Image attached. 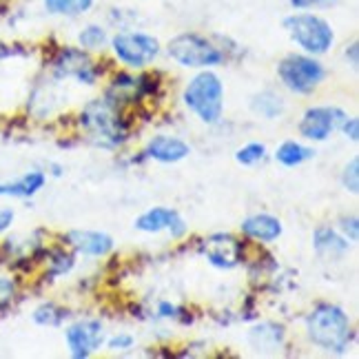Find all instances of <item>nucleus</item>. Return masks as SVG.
<instances>
[{
    "label": "nucleus",
    "mask_w": 359,
    "mask_h": 359,
    "mask_svg": "<svg viewBox=\"0 0 359 359\" xmlns=\"http://www.w3.org/2000/svg\"><path fill=\"white\" fill-rule=\"evenodd\" d=\"M43 262H45V278L58 280V278H65V275L72 273V269L76 264V255L65 251V248H47Z\"/></svg>",
    "instance_id": "obj_24"
},
{
    "label": "nucleus",
    "mask_w": 359,
    "mask_h": 359,
    "mask_svg": "<svg viewBox=\"0 0 359 359\" xmlns=\"http://www.w3.org/2000/svg\"><path fill=\"white\" fill-rule=\"evenodd\" d=\"M344 58H346V62L353 69L359 67V43L357 40H351V45H346V49H344Z\"/></svg>",
    "instance_id": "obj_36"
},
{
    "label": "nucleus",
    "mask_w": 359,
    "mask_h": 359,
    "mask_svg": "<svg viewBox=\"0 0 359 359\" xmlns=\"http://www.w3.org/2000/svg\"><path fill=\"white\" fill-rule=\"evenodd\" d=\"M304 326L313 346L330 355H344L355 339L348 313L330 302H320L313 306Z\"/></svg>",
    "instance_id": "obj_2"
},
{
    "label": "nucleus",
    "mask_w": 359,
    "mask_h": 359,
    "mask_svg": "<svg viewBox=\"0 0 359 359\" xmlns=\"http://www.w3.org/2000/svg\"><path fill=\"white\" fill-rule=\"evenodd\" d=\"M142 156L147 160H156L160 164H175V162H182L191 156V147H189V142L182 140V137L160 133L147 142Z\"/></svg>",
    "instance_id": "obj_15"
},
{
    "label": "nucleus",
    "mask_w": 359,
    "mask_h": 359,
    "mask_svg": "<svg viewBox=\"0 0 359 359\" xmlns=\"http://www.w3.org/2000/svg\"><path fill=\"white\" fill-rule=\"evenodd\" d=\"M47 184V171L32 169L18 175L16 180L0 182V200H32Z\"/></svg>",
    "instance_id": "obj_16"
},
{
    "label": "nucleus",
    "mask_w": 359,
    "mask_h": 359,
    "mask_svg": "<svg viewBox=\"0 0 359 359\" xmlns=\"http://www.w3.org/2000/svg\"><path fill=\"white\" fill-rule=\"evenodd\" d=\"M346 118L348 114L335 104H317L304 111L297 131L309 142H326L335 131H339Z\"/></svg>",
    "instance_id": "obj_11"
},
{
    "label": "nucleus",
    "mask_w": 359,
    "mask_h": 359,
    "mask_svg": "<svg viewBox=\"0 0 359 359\" xmlns=\"http://www.w3.org/2000/svg\"><path fill=\"white\" fill-rule=\"evenodd\" d=\"M200 253L219 271L238 269L246 259V244L233 233H211L200 240Z\"/></svg>",
    "instance_id": "obj_10"
},
{
    "label": "nucleus",
    "mask_w": 359,
    "mask_h": 359,
    "mask_svg": "<svg viewBox=\"0 0 359 359\" xmlns=\"http://www.w3.org/2000/svg\"><path fill=\"white\" fill-rule=\"evenodd\" d=\"M248 344L257 353L273 355L286 346V328L278 322H259L248 330Z\"/></svg>",
    "instance_id": "obj_18"
},
{
    "label": "nucleus",
    "mask_w": 359,
    "mask_h": 359,
    "mask_svg": "<svg viewBox=\"0 0 359 359\" xmlns=\"http://www.w3.org/2000/svg\"><path fill=\"white\" fill-rule=\"evenodd\" d=\"M107 341V348L109 351H114V353H127V351H131L133 348V337L131 335H127V333H118V335H114V337H109V339H104Z\"/></svg>",
    "instance_id": "obj_32"
},
{
    "label": "nucleus",
    "mask_w": 359,
    "mask_h": 359,
    "mask_svg": "<svg viewBox=\"0 0 359 359\" xmlns=\"http://www.w3.org/2000/svg\"><path fill=\"white\" fill-rule=\"evenodd\" d=\"M67 309L58 306L56 302H43L32 311V322L43 328H60L67 320Z\"/></svg>",
    "instance_id": "obj_25"
},
{
    "label": "nucleus",
    "mask_w": 359,
    "mask_h": 359,
    "mask_svg": "<svg viewBox=\"0 0 359 359\" xmlns=\"http://www.w3.org/2000/svg\"><path fill=\"white\" fill-rule=\"evenodd\" d=\"M47 67L53 80H67L74 78L80 85L93 87L98 78L102 76V67L93 58V53L80 49L78 45H62L56 47L47 60Z\"/></svg>",
    "instance_id": "obj_8"
},
{
    "label": "nucleus",
    "mask_w": 359,
    "mask_h": 359,
    "mask_svg": "<svg viewBox=\"0 0 359 359\" xmlns=\"http://www.w3.org/2000/svg\"><path fill=\"white\" fill-rule=\"evenodd\" d=\"M65 341L74 359H89L104 344V326L100 320H80L65 328Z\"/></svg>",
    "instance_id": "obj_12"
},
{
    "label": "nucleus",
    "mask_w": 359,
    "mask_h": 359,
    "mask_svg": "<svg viewBox=\"0 0 359 359\" xmlns=\"http://www.w3.org/2000/svg\"><path fill=\"white\" fill-rule=\"evenodd\" d=\"M20 295V282L18 278L7 273H0V313H5Z\"/></svg>",
    "instance_id": "obj_27"
},
{
    "label": "nucleus",
    "mask_w": 359,
    "mask_h": 359,
    "mask_svg": "<svg viewBox=\"0 0 359 359\" xmlns=\"http://www.w3.org/2000/svg\"><path fill=\"white\" fill-rule=\"evenodd\" d=\"M240 231L246 240H253L257 244H271L282 238L284 226L280 217H275L271 213H255L242 219Z\"/></svg>",
    "instance_id": "obj_17"
},
{
    "label": "nucleus",
    "mask_w": 359,
    "mask_h": 359,
    "mask_svg": "<svg viewBox=\"0 0 359 359\" xmlns=\"http://www.w3.org/2000/svg\"><path fill=\"white\" fill-rule=\"evenodd\" d=\"M78 127L93 147L114 151L129 140L131 124L124 118L122 109L109 102L102 95V98H93L82 107L78 116Z\"/></svg>",
    "instance_id": "obj_1"
},
{
    "label": "nucleus",
    "mask_w": 359,
    "mask_h": 359,
    "mask_svg": "<svg viewBox=\"0 0 359 359\" xmlns=\"http://www.w3.org/2000/svg\"><path fill=\"white\" fill-rule=\"evenodd\" d=\"M137 18H140V13L133 7H111L107 11V27H111V29L120 32V29H135L137 27Z\"/></svg>",
    "instance_id": "obj_26"
},
{
    "label": "nucleus",
    "mask_w": 359,
    "mask_h": 359,
    "mask_svg": "<svg viewBox=\"0 0 359 359\" xmlns=\"http://www.w3.org/2000/svg\"><path fill=\"white\" fill-rule=\"evenodd\" d=\"M182 102L204 124H217L224 116V82L213 69H200L182 91Z\"/></svg>",
    "instance_id": "obj_5"
},
{
    "label": "nucleus",
    "mask_w": 359,
    "mask_h": 359,
    "mask_svg": "<svg viewBox=\"0 0 359 359\" xmlns=\"http://www.w3.org/2000/svg\"><path fill=\"white\" fill-rule=\"evenodd\" d=\"M291 43L309 56L322 58L335 47V27L317 11H291L282 20Z\"/></svg>",
    "instance_id": "obj_4"
},
{
    "label": "nucleus",
    "mask_w": 359,
    "mask_h": 359,
    "mask_svg": "<svg viewBox=\"0 0 359 359\" xmlns=\"http://www.w3.org/2000/svg\"><path fill=\"white\" fill-rule=\"evenodd\" d=\"M43 9L56 18H82L95 9L98 0H40Z\"/></svg>",
    "instance_id": "obj_21"
},
{
    "label": "nucleus",
    "mask_w": 359,
    "mask_h": 359,
    "mask_svg": "<svg viewBox=\"0 0 359 359\" xmlns=\"http://www.w3.org/2000/svg\"><path fill=\"white\" fill-rule=\"evenodd\" d=\"M264 158H266V144H262V142H246L244 147L236 151V160L242 167H255V164H259Z\"/></svg>",
    "instance_id": "obj_28"
},
{
    "label": "nucleus",
    "mask_w": 359,
    "mask_h": 359,
    "mask_svg": "<svg viewBox=\"0 0 359 359\" xmlns=\"http://www.w3.org/2000/svg\"><path fill=\"white\" fill-rule=\"evenodd\" d=\"M13 222H16V211L11 206H0V236H5Z\"/></svg>",
    "instance_id": "obj_35"
},
{
    "label": "nucleus",
    "mask_w": 359,
    "mask_h": 359,
    "mask_svg": "<svg viewBox=\"0 0 359 359\" xmlns=\"http://www.w3.org/2000/svg\"><path fill=\"white\" fill-rule=\"evenodd\" d=\"M109 49L122 67L131 69V72H142L160 58L162 43L154 34L135 27V29L114 32L109 40Z\"/></svg>",
    "instance_id": "obj_6"
},
{
    "label": "nucleus",
    "mask_w": 359,
    "mask_h": 359,
    "mask_svg": "<svg viewBox=\"0 0 359 359\" xmlns=\"http://www.w3.org/2000/svg\"><path fill=\"white\" fill-rule=\"evenodd\" d=\"M337 231L346 238L351 244L359 240V219L357 215H341L337 222Z\"/></svg>",
    "instance_id": "obj_30"
},
{
    "label": "nucleus",
    "mask_w": 359,
    "mask_h": 359,
    "mask_svg": "<svg viewBox=\"0 0 359 359\" xmlns=\"http://www.w3.org/2000/svg\"><path fill=\"white\" fill-rule=\"evenodd\" d=\"M182 309L175 306V304L171 302H160L158 304V317H162V320H180L182 317Z\"/></svg>",
    "instance_id": "obj_34"
},
{
    "label": "nucleus",
    "mask_w": 359,
    "mask_h": 359,
    "mask_svg": "<svg viewBox=\"0 0 359 359\" xmlns=\"http://www.w3.org/2000/svg\"><path fill=\"white\" fill-rule=\"evenodd\" d=\"M76 40L80 49H85L89 53H102L104 49H109L111 32H109V27L104 22H87L80 27Z\"/></svg>",
    "instance_id": "obj_20"
},
{
    "label": "nucleus",
    "mask_w": 359,
    "mask_h": 359,
    "mask_svg": "<svg viewBox=\"0 0 359 359\" xmlns=\"http://www.w3.org/2000/svg\"><path fill=\"white\" fill-rule=\"evenodd\" d=\"M339 131L346 135L351 142H359V118L348 116L346 120H344L341 127H339Z\"/></svg>",
    "instance_id": "obj_33"
},
{
    "label": "nucleus",
    "mask_w": 359,
    "mask_h": 359,
    "mask_svg": "<svg viewBox=\"0 0 359 359\" xmlns=\"http://www.w3.org/2000/svg\"><path fill=\"white\" fill-rule=\"evenodd\" d=\"M339 180H341L344 189H346L348 193H353V196H357V193H359V158L357 156L351 158V162L344 167Z\"/></svg>",
    "instance_id": "obj_29"
},
{
    "label": "nucleus",
    "mask_w": 359,
    "mask_h": 359,
    "mask_svg": "<svg viewBox=\"0 0 359 359\" xmlns=\"http://www.w3.org/2000/svg\"><path fill=\"white\" fill-rule=\"evenodd\" d=\"M251 111L255 116H259V118H264V120H278L286 111V100L282 98L278 91L264 89V91H259V93L253 95Z\"/></svg>",
    "instance_id": "obj_22"
},
{
    "label": "nucleus",
    "mask_w": 359,
    "mask_h": 359,
    "mask_svg": "<svg viewBox=\"0 0 359 359\" xmlns=\"http://www.w3.org/2000/svg\"><path fill=\"white\" fill-rule=\"evenodd\" d=\"M273 158L278 164H282V167L295 169V167H302L304 162H309V160L315 158V149L302 144L297 140H284L278 149H275Z\"/></svg>",
    "instance_id": "obj_23"
},
{
    "label": "nucleus",
    "mask_w": 359,
    "mask_h": 359,
    "mask_svg": "<svg viewBox=\"0 0 359 359\" xmlns=\"http://www.w3.org/2000/svg\"><path fill=\"white\" fill-rule=\"evenodd\" d=\"M160 87V82L156 76L147 74L144 69L137 74L131 72H118L114 80L109 82V87L104 91V98L109 102H114L116 107L124 109L127 104H135L149 95H154Z\"/></svg>",
    "instance_id": "obj_9"
},
{
    "label": "nucleus",
    "mask_w": 359,
    "mask_h": 359,
    "mask_svg": "<svg viewBox=\"0 0 359 359\" xmlns=\"http://www.w3.org/2000/svg\"><path fill=\"white\" fill-rule=\"evenodd\" d=\"M49 169H51V171H49L51 175H62V171H65V169H62V164H56V162H51V164H49ZM49 173H47V175H49Z\"/></svg>",
    "instance_id": "obj_37"
},
{
    "label": "nucleus",
    "mask_w": 359,
    "mask_h": 359,
    "mask_svg": "<svg viewBox=\"0 0 359 359\" xmlns=\"http://www.w3.org/2000/svg\"><path fill=\"white\" fill-rule=\"evenodd\" d=\"M313 246H315V251L320 255L339 259V257H344L348 253L351 242L330 224H320L313 231Z\"/></svg>",
    "instance_id": "obj_19"
},
{
    "label": "nucleus",
    "mask_w": 359,
    "mask_h": 359,
    "mask_svg": "<svg viewBox=\"0 0 359 359\" xmlns=\"http://www.w3.org/2000/svg\"><path fill=\"white\" fill-rule=\"evenodd\" d=\"M326 67L309 53H288L278 62V78L282 87L295 95H311L326 80Z\"/></svg>",
    "instance_id": "obj_7"
},
{
    "label": "nucleus",
    "mask_w": 359,
    "mask_h": 359,
    "mask_svg": "<svg viewBox=\"0 0 359 359\" xmlns=\"http://www.w3.org/2000/svg\"><path fill=\"white\" fill-rule=\"evenodd\" d=\"M167 56L184 69H215L229 60L219 43V36H206L200 32H180L162 47Z\"/></svg>",
    "instance_id": "obj_3"
},
{
    "label": "nucleus",
    "mask_w": 359,
    "mask_h": 359,
    "mask_svg": "<svg viewBox=\"0 0 359 359\" xmlns=\"http://www.w3.org/2000/svg\"><path fill=\"white\" fill-rule=\"evenodd\" d=\"M62 242L65 246L72 248L74 253L87 255V257H107L114 251V238L107 236L102 231L76 229V231L65 233Z\"/></svg>",
    "instance_id": "obj_14"
},
{
    "label": "nucleus",
    "mask_w": 359,
    "mask_h": 359,
    "mask_svg": "<svg viewBox=\"0 0 359 359\" xmlns=\"http://www.w3.org/2000/svg\"><path fill=\"white\" fill-rule=\"evenodd\" d=\"M133 226L142 233H169L173 240H182L187 236V222L171 206H154L135 217Z\"/></svg>",
    "instance_id": "obj_13"
},
{
    "label": "nucleus",
    "mask_w": 359,
    "mask_h": 359,
    "mask_svg": "<svg viewBox=\"0 0 359 359\" xmlns=\"http://www.w3.org/2000/svg\"><path fill=\"white\" fill-rule=\"evenodd\" d=\"M339 0H288V7L293 11H315L324 7H333Z\"/></svg>",
    "instance_id": "obj_31"
}]
</instances>
